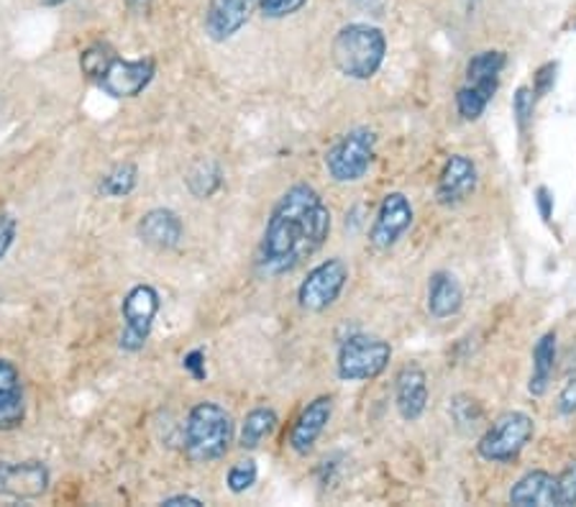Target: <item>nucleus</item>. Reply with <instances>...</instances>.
I'll list each match as a JSON object with an SVG mask.
<instances>
[{"instance_id": "f704fd0d", "label": "nucleus", "mask_w": 576, "mask_h": 507, "mask_svg": "<svg viewBox=\"0 0 576 507\" xmlns=\"http://www.w3.org/2000/svg\"><path fill=\"white\" fill-rule=\"evenodd\" d=\"M535 203H538V211H541V215H543V221H551V215H553V198H551L549 188H538V190H535Z\"/></svg>"}, {"instance_id": "f03ea898", "label": "nucleus", "mask_w": 576, "mask_h": 507, "mask_svg": "<svg viewBox=\"0 0 576 507\" xmlns=\"http://www.w3.org/2000/svg\"><path fill=\"white\" fill-rule=\"evenodd\" d=\"M384 54H387L384 31L369 23H349L338 31L330 44L336 69L351 80H372L380 72Z\"/></svg>"}, {"instance_id": "c9c22d12", "label": "nucleus", "mask_w": 576, "mask_h": 507, "mask_svg": "<svg viewBox=\"0 0 576 507\" xmlns=\"http://www.w3.org/2000/svg\"><path fill=\"white\" fill-rule=\"evenodd\" d=\"M161 505H167V507H200L203 503H200L197 497H190V495H174V497L161 499Z\"/></svg>"}, {"instance_id": "6e6552de", "label": "nucleus", "mask_w": 576, "mask_h": 507, "mask_svg": "<svg viewBox=\"0 0 576 507\" xmlns=\"http://www.w3.org/2000/svg\"><path fill=\"white\" fill-rule=\"evenodd\" d=\"M159 313V292L151 284H136L126 292L121 303V315H123V330L118 338V346L123 351L136 353L142 351L149 334L154 328V318Z\"/></svg>"}, {"instance_id": "412c9836", "label": "nucleus", "mask_w": 576, "mask_h": 507, "mask_svg": "<svg viewBox=\"0 0 576 507\" xmlns=\"http://www.w3.org/2000/svg\"><path fill=\"white\" fill-rule=\"evenodd\" d=\"M553 369H556V334L549 330V334H543L533 346V374H530V382H528L530 395L533 397L545 395L553 376Z\"/></svg>"}, {"instance_id": "ddd939ff", "label": "nucleus", "mask_w": 576, "mask_h": 507, "mask_svg": "<svg viewBox=\"0 0 576 507\" xmlns=\"http://www.w3.org/2000/svg\"><path fill=\"white\" fill-rule=\"evenodd\" d=\"M476 188V165L464 154H451L438 174L436 198L438 203L451 207L464 203Z\"/></svg>"}, {"instance_id": "6ab92c4d", "label": "nucleus", "mask_w": 576, "mask_h": 507, "mask_svg": "<svg viewBox=\"0 0 576 507\" xmlns=\"http://www.w3.org/2000/svg\"><path fill=\"white\" fill-rule=\"evenodd\" d=\"M510 503L520 507H558V489H556V476L543 472V469H535V472H528L526 476H520L515 482V487L510 489Z\"/></svg>"}, {"instance_id": "7c9ffc66", "label": "nucleus", "mask_w": 576, "mask_h": 507, "mask_svg": "<svg viewBox=\"0 0 576 507\" xmlns=\"http://www.w3.org/2000/svg\"><path fill=\"white\" fill-rule=\"evenodd\" d=\"M15 230H19V223L11 213L0 211V261L5 259V254L11 251V246L15 241Z\"/></svg>"}, {"instance_id": "393cba45", "label": "nucleus", "mask_w": 576, "mask_h": 507, "mask_svg": "<svg viewBox=\"0 0 576 507\" xmlns=\"http://www.w3.org/2000/svg\"><path fill=\"white\" fill-rule=\"evenodd\" d=\"M113 57H115V54H113L111 46H105V44L88 46V49L80 54L82 75L98 82L100 75H103L105 69H108V65H111V61H113Z\"/></svg>"}, {"instance_id": "f3484780", "label": "nucleus", "mask_w": 576, "mask_h": 507, "mask_svg": "<svg viewBox=\"0 0 576 507\" xmlns=\"http://www.w3.org/2000/svg\"><path fill=\"white\" fill-rule=\"evenodd\" d=\"M395 403L407 422L418 420L428 407V374L420 367H403L395 380Z\"/></svg>"}, {"instance_id": "2f4dec72", "label": "nucleus", "mask_w": 576, "mask_h": 507, "mask_svg": "<svg viewBox=\"0 0 576 507\" xmlns=\"http://www.w3.org/2000/svg\"><path fill=\"white\" fill-rule=\"evenodd\" d=\"M182 367L188 369L192 380L203 382L205 376H207V369H205V351H203V349H192L190 353H184Z\"/></svg>"}, {"instance_id": "58836bf2", "label": "nucleus", "mask_w": 576, "mask_h": 507, "mask_svg": "<svg viewBox=\"0 0 576 507\" xmlns=\"http://www.w3.org/2000/svg\"><path fill=\"white\" fill-rule=\"evenodd\" d=\"M61 3H67V0H42L44 8H57V5H61Z\"/></svg>"}, {"instance_id": "7ed1b4c3", "label": "nucleus", "mask_w": 576, "mask_h": 507, "mask_svg": "<svg viewBox=\"0 0 576 507\" xmlns=\"http://www.w3.org/2000/svg\"><path fill=\"white\" fill-rule=\"evenodd\" d=\"M234 443V418L226 407L213 399H203L188 413L184 420V453L195 464H207L226 457Z\"/></svg>"}, {"instance_id": "473e14b6", "label": "nucleus", "mask_w": 576, "mask_h": 507, "mask_svg": "<svg viewBox=\"0 0 576 507\" xmlns=\"http://www.w3.org/2000/svg\"><path fill=\"white\" fill-rule=\"evenodd\" d=\"M553 82H556V65H553V61H549V65H543L535 72V84H533L535 98H543L545 92L553 88Z\"/></svg>"}, {"instance_id": "423d86ee", "label": "nucleus", "mask_w": 576, "mask_h": 507, "mask_svg": "<svg viewBox=\"0 0 576 507\" xmlns=\"http://www.w3.org/2000/svg\"><path fill=\"white\" fill-rule=\"evenodd\" d=\"M535 433V422L528 413L512 410L499 415V418L492 422L487 433L479 438L476 443V451L484 461H492V464H510L520 457V451L530 443V438Z\"/></svg>"}, {"instance_id": "a878e982", "label": "nucleus", "mask_w": 576, "mask_h": 507, "mask_svg": "<svg viewBox=\"0 0 576 507\" xmlns=\"http://www.w3.org/2000/svg\"><path fill=\"white\" fill-rule=\"evenodd\" d=\"M257 476H259L257 461L244 459V461H236V464L228 469L226 484H228V489L234 492V495H244L246 489H251L253 484H257Z\"/></svg>"}, {"instance_id": "c85d7f7f", "label": "nucleus", "mask_w": 576, "mask_h": 507, "mask_svg": "<svg viewBox=\"0 0 576 507\" xmlns=\"http://www.w3.org/2000/svg\"><path fill=\"white\" fill-rule=\"evenodd\" d=\"M451 415L461 428H474L482 418V410L474 399L459 395V397H453V403H451Z\"/></svg>"}, {"instance_id": "b1692460", "label": "nucleus", "mask_w": 576, "mask_h": 507, "mask_svg": "<svg viewBox=\"0 0 576 507\" xmlns=\"http://www.w3.org/2000/svg\"><path fill=\"white\" fill-rule=\"evenodd\" d=\"M184 180H188V188L192 195L205 200V198H211L213 192H218V188L223 184V169L218 161L200 159L192 165Z\"/></svg>"}, {"instance_id": "c756f323", "label": "nucleus", "mask_w": 576, "mask_h": 507, "mask_svg": "<svg viewBox=\"0 0 576 507\" xmlns=\"http://www.w3.org/2000/svg\"><path fill=\"white\" fill-rule=\"evenodd\" d=\"M307 0H261V13L267 19H287V15L297 13Z\"/></svg>"}, {"instance_id": "5701e85b", "label": "nucleus", "mask_w": 576, "mask_h": 507, "mask_svg": "<svg viewBox=\"0 0 576 507\" xmlns=\"http://www.w3.org/2000/svg\"><path fill=\"white\" fill-rule=\"evenodd\" d=\"M138 184V169L134 161H121L111 172H105L98 182V192L103 198H128Z\"/></svg>"}, {"instance_id": "f257e3e1", "label": "nucleus", "mask_w": 576, "mask_h": 507, "mask_svg": "<svg viewBox=\"0 0 576 507\" xmlns=\"http://www.w3.org/2000/svg\"><path fill=\"white\" fill-rule=\"evenodd\" d=\"M330 234V207L307 182L287 188L269 213L259 244L257 264L261 274H287L326 244Z\"/></svg>"}, {"instance_id": "20e7f679", "label": "nucleus", "mask_w": 576, "mask_h": 507, "mask_svg": "<svg viewBox=\"0 0 576 507\" xmlns=\"http://www.w3.org/2000/svg\"><path fill=\"white\" fill-rule=\"evenodd\" d=\"M507 65V54L499 49H484L474 54L466 65V82L456 92V111L464 121L482 119L489 100L499 88V75Z\"/></svg>"}, {"instance_id": "4be33fe9", "label": "nucleus", "mask_w": 576, "mask_h": 507, "mask_svg": "<svg viewBox=\"0 0 576 507\" xmlns=\"http://www.w3.org/2000/svg\"><path fill=\"white\" fill-rule=\"evenodd\" d=\"M274 426H276V413L272 410V407H253L251 413H246L238 446L246 451L257 449V446L264 441L269 433H272Z\"/></svg>"}, {"instance_id": "a211bd4d", "label": "nucleus", "mask_w": 576, "mask_h": 507, "mask_svg": "<svg viewBox=\"0 0 576 507\" xmlns=\"http://www.w3.org/2000/svg\"><path fill=\"white\" fill-rule=\"evenodd\" d=\"M251 15V0H211L205 13V31L213 42H226L244 29Z\"/></svg>"}, {"instance_id": "dca6fc26", "label": "nucleus", "mask_w": 576, "mask_h": 507, "mask_svg": "<svg viewBox=\"0 0 576 507\" xmlns=\"http://www.w3.org/2000/svg\"><path fill=\"white\" fill-rule=\"evenodd\" d=\"M26 420V392L13 361L0 359V430H15Z\"/></svg>"}, {"instance_id": "72a5a7b5", "label": "nucleus", "mask_w": 576, "mask_h": 507, "mask_svg": "<svg viewBox=\"0 0 576 507\" xmlns=\"http://www.w3.org/2000/svg\"><path fill=\"white\" fill-rule=\"evenodd\" d=\"M558 413L574 415L576 413V380H568L564 390L558 392Z\"/></svg>"}, {"instance_id": "0eeeda50", "label": "nucleus", "mask_w": 576, "mask_h": 507, "mask_svg": "<svg viewBox=\"0 0 576 507\" xmlns=\"http://www.w3.org/2000/svg\"><path fill=\"white\" fill-rule=\"evenodd\" d=\"M376 151V136L369 128H353L338 138L326 154V169L336 182H359L369 172Z\"/></svg>"}, {"instance_id": "aec40b11", "label": "nucleus", "mask_w": 576, "mask_h": 507, "mask_svg": "<svg viewBox=\"0 0 576 507\" xmlns=\"http://www.w3.org/2000/svg\"><path fill=\"white\" fill-rule=\"evenodd\" d=\"M464 305V290L451 272H436L428 282V311L433 318L445 320Z\"/></svg>"}, {"instance_id": "9b49d317", "label": "nucleus", "mask_w": 576, "mask_h": 507, "mask_svg": "<svg viewBox=\"0 0 576 507\" xmlns=\"http://www.w3.org/2000/svg\"><path fill=\"white\" fill-rule=\"evenodd\" d=\"M49 482L44 461H0V497L38 499L46 495Z\"/></svg>"}, {"instance_id": "4468645a", "label": "nucleus", "mask_w": 576, "mask_h": 507, "mask_svg": "<svg viewBox=\"0 0 576 507\" xmlns=\"http://www.w3.org/2000/svg\"><path fill=\"white\" fill-rule=\"evenodd\" d=\"M330 415H334V397L323 395L315 397L313 403H307L305 410L297 415L290 428V449L300 453V457H305L315 441H318L323 430H326Z\"/></svg>"}, {"instance_id": "2eb2a0df", "label": "nucleus", "mask_w": 576, "mask_h": 507, "mask_svg": "<svg viewBox=\"0 0 576 507\" xmlns=\"http://www.w3.org/2000/svg\"><path fill=\"white\" fill-rule=\"evenodd\" d=\"M136 234L146 246H151V249L169 251L174 249V246H180L184 226L180 215L169 211V207H151V211H146L142 221H138Z\"/></svg>"}, {"instance_id": "9d476101", "label": "nucleus", "mask_w": 576, "mask_h": 507, "mask_svg": "<svg viewBox=\"0 0 576 507\" xmlns=\"http://www.w3.org/2000/svg\"><path fill=\"white\" fill-rule=\"evenodd\" d=\"M154 72H157V67H154L151 59L113 57L105 72L100 75L98 88L115 100L136 98L149 88L154 80Z\"/></svg>"}, {"instance_id": "cd10ccee", "label": "nucleus", "mask_w": 576, "mask_h": 507, "mask_svg": "<svg viewBox=\"0 0 576 507\" xmlns=\"http://www.w3.org/2000/svg\"><path fill=\"white\" fill-rule=\"evenodd\" d=\"M556 489H558V507L576 505V459L568 461L564 472L556 474Z\"/></svg>"}, {"instance_id": "1a4fd4ad", "label": "nucleus", "mask_w": 576, "mask_h": 507, "mask_svg": "<svg viewBox=\"0 0 576 507\" xmlns=\"http://www.w3.org/2000/svg\"><path fill=\"white\" fill-rule=\"evenodd\" d=\"M349 282V267L343 259H326L310 272L297 288V303L307 313H323L341 297V292Z\"/></svg>"}, {"instance_id": "39448f33", "label": "nucleus", "mask_w": 576, "mask_h": 507, "mask_svg": "<svg viewBox=\"0 0 576 507\" xmlns=\"http://www.w3.org/2000/svg\"><path fill=\"white\" fill-rule=\"evenodd\" d=\"M392 346L380 336L353 334L338 349L336 374L343 382H372L387 369Z\"/></svg>"}, {"instance_id": "e433bc0d", "label": "nucleus", "mask_w": 576, "mask_h": 507, "mask_svg": "<svg viewBox=\"0 0 576 507\" xmlns=\"http://www.w3.org/2000/svg\"><path fill=\"white\" fill-rule=\"evenodd\" d=\"M128 8H134V11H149V5H151V0H126Z\"/></svg>"}, {"instance_id": "bb28decb", "label": "nucleus", "mask_w": 576, "mask_h": 507, "mask_svg": "<svg viewBox=\"0 0 576 507\" xmlns=\"http://www.w3.org/2000/svg\"><path fill=\"white\" fill-rule=\"evenodd\" d=\"M533 111H535V92L533 88H522L515 90V98H512V113H515V121H518V128L520 134H526L530 121H533Z\"/></svg>"}, {"instance_id": "f8f14e48", "label": "nucleus", "mask_w": 576, "mask_h": 507, "mask_svg": "<svg viewBox=\"0 0 576 507\" xmlns=\"http://www.w3.org/2000/svg\"><path fill=\"white\" fill-rule=\"evenodd\" d=\"M413 218L415 213L410 200H407L403 192H387V195L382 198L372 228H369V244L382 251L392 249V246L403 238L405 230L413 226Z\"/></svg>"}, {"instance_id": "4c0bfd02", "label": "nucleus", "mask_w": 576, "mask_h": 507, "mask_svg": "<svg viewBox=\"0 0 576 507\" xmlns=\"http://www.w3.org/2000/svg\"><path fill=\"white\" fill-rule=\"evenodd\" d=\"M353 3L361 5V8H374V5H380L382 0H353Z\"/></svg>"}]
</instances>
